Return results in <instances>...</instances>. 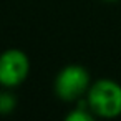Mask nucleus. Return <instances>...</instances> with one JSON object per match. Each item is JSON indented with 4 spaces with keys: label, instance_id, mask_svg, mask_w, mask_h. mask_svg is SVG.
<instances>
[{
    "label": "nucleus",
    "instance_id": "423d86ee",
    "mask_svg": "<svg viewBox=\"0 0 121 121\" xmlns=\"http://www.w3.org/2000/svg\"><path fill=\"white\" fill-rule=\"evenodd\" d=\"M108 2H114V0H108Z\"/></svg>",
    "mask_w": 121,
    "mask_h": 121
},
{
    "label": "nucleus",
    "instance_id": "f257e3e1",
    "mask_svg": "<svg viewBox=\"0 0 121 121\" xmlns=\"http://www.w3.org/2000/svg\"><path fill=\"white\" fill-rule=\"evenodd\" d=\"M88 106L103 118L121 114V85L113 80H98L88 90Z\"/></svg>",
    "mask_w": 121,
    "mask_h": 121
},
{
    "label": "nucleus",
    "instance_id": "20e7f679",
    "mask_svg": "<svg viewBox=\"0 0 121 121\" xmlns=\"http://www.w3.org/2000/svg\"><path fill=\"white\" fill-rule=\"evenodd\" d=\"M66 119H68V121H91V119H93V114L86 109L85 104H81L80 108L73 109V111L68 114Z\"/></svg>",
    "mask_w": 121,
    "mask_h": 121
},
{
    "label": "nucleus",
    "instance_id": "39448f33",
    "mask_svg": "<svg viewBox=\"0 0 121 121\" xmlns=\"http://www.w3.org/2000/svg\"><path fill=\"white\" fill-rule=\"evenodd\" d=\"M15 98L10 93H0V114H7L15 108Z\"/></svg>",
    "mask_w": 121,
    "mask_h": 121
},
{
    "label": "nucleus",
    "instance_id": "f03ea898",
    "mask_svg": "<svg viewBox=\"0 0 121 121\" xmlns=\"http://www.w3.org/2000/svg\"><path fill=\"white\" fill-rule=\"evenodd\" d=\"M90 73L85 66L80 65L65 66L55 80V91L58 98L65 101L80 99V96L85 95L90 90Z\"/></svg>",
    "mask_w": 121,
    "mask_h": 121
},
{
    "label": "nucleus",
    "instance_id": "7ed1b4c3",
    "mask_svg": "<svg viewBox=\"0 0 121 121\" xmlns=\"http://www.w3.org/2000/svg\"><path fill=\"white\" fill-rule=\"evenodd\" d=\"M30 70L28 56L17 48H10L0 55V85L13 88L25 81Z\"/></svg>",
    "mask_w": 121,
    "mask_h": 121
}]
</instances>
